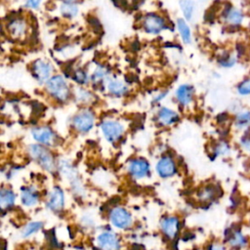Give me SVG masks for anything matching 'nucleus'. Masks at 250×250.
Instances as JSON below:
<instances>
[{"label": "nucleus", "mask_w": 250, "mask_h": 250, "mask_svg": "<svg viewBox=\"0 0 250 250\" xmlns=\"http://www.w3.org/2000/svg\"><path fill=\"white\" fill-rule=\"evenodd\" d=\"M232 126L236 131L246 132L250 129V109L238 108L232 117Z\"/></svg>", "instance_id": "nucleus-16"}, {"label": "nucleus", "mask_w": 250, "mask_h": 250, "mask_svg": "<svg viewBox=\"0 0 250 250\" xmlns=\"http://www.w3.org/2000/svg\"><path fill=\"white\" fill-rule=\"evenodd\" d=\"M59 10H60L61 15L66 19H72V18L76 17L78 14V11H79L78 6L75 3L64 2V1H62Z\"/></svg>", "instance_id": "nucleus-28"}, {"label": "nucleus", "mask_w": 250, "mask_h": 250, "mask_svg": "<svg viewBox=\"0 0 250 250\" xmlns=\"http://www.w3.org/2000/svg\"><path fill=\"white\" fill-rule=\"evenodd\" d=\"M109 221L115 228L119 229H127L133 224V218L131 213L120 206L113 207L108 214Z\"/></svg>", "instance_id": "nucleus-10"}, {"label": "nucleus", "mask_w": 250, "mask_h": 250, "mask_svg": "<svg viewBox=\"0 0 250 250\" xmlns=\"http://www.w3.org/2000/svg\"><path fill=\"white\" fill-rule=\"evenodd\" d=\"M108 70L102 65L96 67L93 73L90 75V80L95 84H101L102 82H105L108 78Z\"/></svg>", "instance_id": "nucleus-29"}, {"label": "nucleus", "mask_w": 250, "mask_h": 250, "mask_svg": "<svg viewBox=\"0 0 250 250\" xmlns=\"http://www.w3.org/2000/svg\"><path fill=\"white\" fill-rule=\"evenodd\" d=\"M21 202L25 207H33L39 201V192L34 187H22L21 188Z\"/></svg>", "instance_id": "nucleus-22"}, {"label": "nucleus", "mask_w": 250, "mask_h": 250, "mask_svg": "<svg viewBox=\"0 0 250 250\" xmlns=\"http://www.w3.org/2000/svg\"><path fill=\"white\" fill-rule=\"evenodd\" d=\"M167 94H168V92H167V91L160 93L159 95H157V96H155V97H154L153 102H154V103H159L160 101H162V100L167 96Z\"/></svg>", "instance_id": "nucleus-38"}, {"label": "nucleus", "mask_w": 250, "mask_h": 250, "mask_svg": "<svg viewBox=\"0 0 250 250\" xmlns=\"http://www.w3.org/2000/svg\"><path fill=\"white\" fill-rule=\"evenodd\" d=\"M248 230H249V234H250V220L248 222Z\"/></svg>", "instance_id": "nucleus-40"}, {"label": "nucleus", "mask_w": 250, "mask_h": 250, "mask_svg": "<svg viewBox=\"0 0 250 250\" xmlns=\"http://www.w3.org/2000/svg\"><path fill=\"white\" fill-rule=\"evenodd\" d=\"M221 20L229 27H239L245 21V14L240 8L227 4L221 11Z\"/></svg>", "instance_id": "nucleus-8"}, {"label": "nucleus", "mask_w": 250, "mask_h": 250, "mask_svg": "<svg viewBox=\"0 0 250 250\" xmlns=\"http://www.w3.org/2000/svg\"><path fill=\"white\" fill-rule=\"evenodd\" d=\"M7 30L13 38L21 39L26 35L27 23L23 19L20 17L14 18L8 21Z\"/></svg>", "instance_id": "nucleus-17"}, {"label": "nucleus", "mask_w": 250, "mask_h": 250, "mask_svg": "<svg viewBox=\"0 0 250 250\" xmlns=\"http://www.w3.org/2000/svg\"><path fill=\"white\" fill-rule=\"evenodd\" d=\"M30 134L33 140L44 146H55L59 143V137L52 128L46 125L35 126L30 130Z\"/></svg>", "instance_id": "nucleus-7"}, {"label": "nucleus", "mask_w": 250, "mask_h": 250, "mask_svg": "<svg viewBox=\"0 0 250 250\" xmlns=\"http://www.w3.org/2000/svg\"><path fill=\"white\" fill-rule=\"evenodd\" d=\"M127 171L130 176L136 180L144 179L148 176L150 171V166L147 160L142 157H137L131 159L127 164Z\"/></svg>", "instance_id": "nucleus-12"}, {"label": "nucleus", "mask_w": 250, "mask_h": 250, "mask_svg": "<svg viewBox=\"0 0 250 250\" xmlns=\"http://www.w3.org/2000/svg\"><path fill=\"white\" fill-rule=\"evenodd\" d=\"M142 26L146 33L156 35L167 28V22L163 16L157 13H148L143 18Z\"/></svg>", "instance_id": "nucleus-9"}, {"label": "nucleus", "mask_w": 250, "mask_h": 250, "mask_svg": "<svg viewBox=\"0 0 250 250\" xmlns=\"http://www.w3.org/2000/svg\"><path fill=\"white\" fill-rule=\"evenodd\" d=\"M71 78L79 85H85L90 80V75L84 68H77L71 73Z\"/></svg>", "instance_id": "nucleus-34"}, {"label": "nucleus", "mask_w": 250, "mask_h": 250, "mask_svg": "<svg viewBox=\"0 0 250 250\" xmlns=\"http://www.w3.org/2000/svg\"><path fill=\"white\" fill-rule=\"evenodd\" d=\"M211 153L214 158L226 157L231 153V146L226 140H220L213 145Z\"/></svg>", "instance_id": "nucleus-24"}, {"label": "nucleus", "mask_w": 250, "mask_h": 250, "mask_svg": "<svg viewBox=\"0 0 250 250\" xmlns=\"http://www.w3.org/2000/svg\"><path fill=\"white\" fill-rule=\"evenodd\" d=\"M238 146L243 152L250 154V129L244 132L243 135L239 138Z\"/></svg>", "instance_id": "nucleus-35"}, {"label": "nucleus", "mask_w": 250, "mask_h": 250, "mask_svg": "<svg viewBox=\"0 0 250 250\" xmlns=\"http://www.w3.org/2000/svg\"><path fill=\"white\" fill-rule=\"evenodd\" d=\"M238 55L229 50L222 51L217 57V63L222 68H231L238 62Z\"/></svg>", "instance_id": "nucleus-23"}, {"label": "nucleus", "mask_w": 250, "mask_h": 250, "mask_svg": "<svg viewBox=\"0 0 250 250\" xmlns=\"http://www.w3.org/2000/svg\"><path fill=\"white\" fill-rule=\"evenodd\" d=\"M235 92L239 97L250 96V75L242 78L235 86Z\"/></svg>", "instance_id": "nucleus-31"}, {"label": "nucleus", "mask_w": 250, "mask_h": 250, "mask_svg": "<svg viewBox=\"0 0 250 250\" xmlns=\"http://www.w3.org/2000/svg\"><path fill=\"white\" fill-rule=\"evenodd\" d=\"M27 151L29 156L45 171L49 173H54V171L57 169L54 155L47 146L39 144H32L28 146Z\"/></svg>", "instance_id": "nucleus-2"}, {"label": "nucleus", "mask_w": 250, "mask_h": 250, "mask_svg": "<svg viewBox=\"0 0 250 250\" xmlns=\"http://www.w3.org/2000/svg\"><path fill=\"white\" fill-rule=\"evenodd\" d=\"M205 250H227V247L223 243L211 242L206 246Z\"/></svg>", "instance_id": "nucleus-37"}, {"label": "nucleus", "mask_w": 250, "mask_h": 250, "mask_svg": "<svg viewBox=\"0 0 250 250\" xmlns=\"http://www.w3.org/2000/svg\"><path fill=\"white\" fill-rule=\"evenodd\" d=\"M101 132L104 138L110 144H115L121 140L124 135V125L116 119H104L100 124Z\"/></svg>", "instance_id": "nucleus-6"}, {"label": "nucleus", "mask_w": 250, "mask_h": 250, "mask_svg": "<svg viewBox=\"0 0 250 250\" xmlns=\"http://www.w3.org/2000/svg\"><path fill=\"white\" fill-rule=\"evenodd\" d=\"M59 171L62 173V175L68 181L69 185L71 186L72 190L75 192L76 195H83L85 192L84 187L82 185V182L80 178L78 177V173L76 169L73 167V165L65 160L62 159L58 163Z\"/></svg>", "instance_id": "nucleus-5"}, {"label": "nucleus", "mask_w": 250, "mask_h": 250, "mask_svg": "<svg viewBox=\"0 0 250 250\" xmlns=\"http://www.w3.org/2000/svg\"><path fill=\"white\" fill-rule=\"evenodd\" d=\"M156 121L158 124L164 127L172 126L180 121V115L174 109L167 106H161L156 113Z\"/></svg>", "instance_id": "nucleus-18"}, {"label": "nucleus", "mask_w": 250, "mask_h": 250, "mask_svg": "<svg viewBox=\"0 0 250 250\" xmlns=\"http://www.w3.org/2000/svg\"><path fill=\"white\" fill-rule=\"evenodd\" d=\"M105 87H106L107 92L115 98L124 97L127 95V93L129 91L127 85L123 81H121L117 78H109L108 77L105 81Z\"/></svg>", "instance_id": "nucleus-21"}, {"label": "nucleus", "mask_w": 250, "mask_h": 250, "mask_svg": "<svg viewBox=\"0 0 250 250\" xmlns=\"http://www.w3.org/2000/svg\"><path fill=\"white\" fill-rule=\"evenodd\" d=\"M74 97L78 103L83 104H89L94 101V95L87 89L83 88H77L74 93Z\"/></svg>", "instance_id": "nucleus-30"}, {"label": "nucleus", "mask_w": 250, "mask_h": 250, "mask_svg": "<svg viewBox=\"0 0 250 250\" xmlns=\"http://www.w3.org/2000/svg\"><path fill=\"white\" fill-rule=\"evenodd\" d=\"M45 89L49 96L60 104L66 103L71 97V90L65 77L60 74H54L45 83Z\"/></svg>", "instance_id": "nucleus-1"}, {"label": "nucleus", "mask_w": 250, "mask_h": 250, "mask_svg": "<svg viewBox=\"0 0 250 250\" xmlns=\"http://www.w3.org/2000/svg\"><path fill=\"white\" fill-rule=\"evenodd\" d=\"M53 72L54 67L48 61L37 59L31 63V73L40 84L46 83L53 76Z\"/></svg>", "instance_id": "nucleus-11"}, {"label": "nucleus", "mask_w": 250, "mask_h": 250, "mask_svg": "<svg viewBox=\"0 0 250 250\" xmlns=\"http://www.w3.org/2000/svg\"><path fill=\"white\" fill-rule=\"evenodd\" d=\"M225 242L232 250H247L250 247V234L241 226H231L225 229Z\"/></svg>", "instance_id": "nucleus-3"}, {"label": "nucleus", "mask_w": 250, "mask_h": 250, "mask_svg": "<svg viewBox=\"0 0 250 250\" xmlns=\"http://www.w3.org/2000/svg\"><path fill=\"white\" fill-rule=\"evenodd\" d=\"M176 27L178 32L185 44H190L192 41V34L189 25L186 21L185 19H177Z\"/></svg>", "instance_id": "nucleus-26"}, {"label": "nucleus", "mask_w": 250, "mask_h": 250, "mask_svg": "<svg viewBox=\"0 0 250 250\" xmlns=\"http://www.w3.org/2000/svg\"><path fill=\"white\" fill-rule=\"evenodd\" d=\"M97 246L100 250H120L121 244L117 235L109 230L101 232L96 239Z\"/></svg>", "instance_id": "nucleus-13"}, {"label": "nucleus", "mask_w": 250, "mask_h": 250, "mask_svg": "<svg viewBox=\"0 0 250 250\" xmlns=\"http://www.w3.org/2000/svg\"><path fill=\"white\" fill-rule=\"evenodd\" d=\"M16 201V193L9 188H2L0 190V205L1 209L7 210L14 206Z\"/></svg>", "instance_id": "nucleus-25"}, {"label": "nucleus", "mask_w": 250, "mask_h": 250, "mask_svg": "<svg viewBox=\"0 0 250 250\" xmlns=\"http://www.w3.org/2000/svg\"><path fill=\"white\" fill-rule=\"evenodd\" d=\"M43 227V223L40 221H34V222H30L27 225H25V227L22 229L21 230V236L23 238H27L31 235H33L34 233H36L37 231H39Z\"/></svg>", "instance_id": "nucleus-33"}, {"label": "nucleus", "mask_w": 250, "mask_h": 250, "mask_svg": "<svg viewBox=\"0 0 250 250\" xmlns=\"http://www.w3.org/2000/svg\"><path fill=\"white\" fill-rule=\"evenodd\" d=\"M42 3V0H26L24 7L30 10H36L40 7Z\"/></svg>", "instance_id": "nucleus-36"}, {"label": "nucleus", "mask_w": 250, "mask_h": 250, "mask_svg": "<svg viewBox=\"0 0 250 250\" xmlns=\"http://www.w3.org/2000/svg\"><path fill=\"white\" fill-rule=\"evenodd\" d=\"M96 123V116L92 109L88 107L81 108L71 117L72 128L81 134L90 132Z\"/></svg>", "instance_id": "nucleus-4"}, {"label": "nucleus", "mask_w": 250, "mask_h": 250, "mask_svg": "<svg viewBox=\"0 0 250 250\" xmlns=\"http://www.w3.org/2000/svg\"><path fill=\"white\" fill-rule=\"evenodd\" d=\"M64 192L63 190L56 186L52 188V190L49 192L48 195V200H47V207L53 212H62L64 208Z\"/></svg>", "instance_id": "nucleus-15"}, {"label": "nucleus", "mask_w": 250, "mask_h": 250, "mask_svg": "<svg viewBox=\"0 0 250 250\" xmlns=\"http://www.w3.org/2000/svg\"><path fill=\"white\" fill-rule=\"evenodd\" d=\"M155 171L160 178L167 179L173 177L177 173V165L175 160L168 155L160 157L155 165Z\"/></svg>", "instance_id": "nucleus-14"}, {"label": "nucleus", "mask_w": 250, "mask_h": 250, "mask_svg": "<svg viewBox=\"0 0 250 250\" xmlns=\"http://www.w3.org/2000/svg\"><path fill=\"white\" fill-rule=\"evenodd\" d=\"M160 229L166 237L174 239L180 229V221L175 216L165 217L160 222Z\"/></svg>", "instance_id": "nucleus-19"}, {"label": "nucleus", "mask_w": 250, "mask_h": 250, "mask_svg": "<svg viewBox=\"0 0 250 250\" xmlns=\"http://www.w3.org/2000/svg\"><path fill=\"white\" fill-rule=\"evenodd\" d=\"M62 1H64V2H72V3H75L76 1L78 0H62Z\"/></svg>", "instance_id": "nucleus-39"}, {"label": "nucleus", "mask_w": 250, "mask_h": 250, "mask_svg": "<svg viewBox=\"0 0 250 250\" xmlns=\"http://www.w3.org/2000/svg\"><path fill=\"white\" fill-rule=\"evenodd\" d=\"M217 188L213 185H208L206 187H204L198 193L199 198L202 201H210L214 198L217 197L218 195V191H217Z\"/></svg>", "instance_id": "nucleus-32"}, {"label": "nucleus", "mask_w": 250, "mask_h": 250, "mask_svg": "<svg viewBox=\"0 0 250 250\" xmlns=\"http://www.w3.org/2000/svg\"><path fill=\"white\" fill-rule=\"evenodd\" d=\"M175 97L181 105L188 106L193 102L194 88L189 84H182L177 88Z\"/></svg>", "instance_id": "nucleus-20"}, {"label": "nucleus", "mask_w": 250, "mask_h": 250, "mask_svg": "<svg viewBox=\"0 0 250 250\" xmlns=\"http://www.w3.org/2000/svg\"><path fill=\"white\" fill-rule=\"evenodd\" d=\"M179 6L186 21H191L195 12V3L193 0H179Z\"/></svg>", "instance_id": "nucleus-27"}]
</instances>
